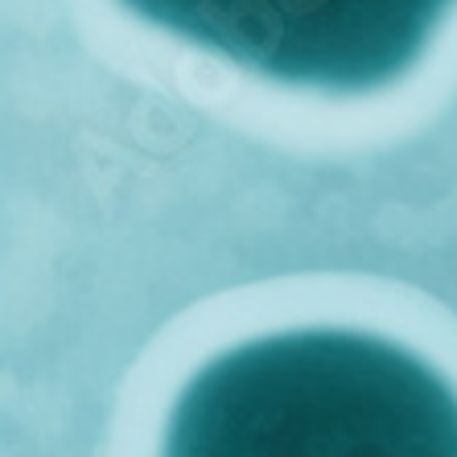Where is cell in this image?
<instances>
[{"label": "cell", "mask_w": 457, "mask_h": 457, "mask_svg": "<svg viewBox=\"0 0 457 457\" xmlns=\"http://www.w3.org/2000/svg\"><path fill=\"white\" fill-rule=\"evenodd\" d=\"M165 457H457V395L395 342L272 334L194 375Z\"/></svg>", "instance_id": "obj_1"}, {"label": "cell", "mask_w": 457, "mask_h": 457, "mask_svg": "<svg viewBox=\"0 0 457 457\" xmlns=\"http://www.w3.org/2000/svg\"><path fill=\"white\" fill-rule=\"evenodd\" d=\"M186 42L293 87L371 91L420 58L453 0H124Z\"/></svg>", "instance_id": "obj_2"}]
</instances>
